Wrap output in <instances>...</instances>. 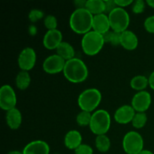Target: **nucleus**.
Returning <instances> with one entry per match:
<instances>
[{
	"mask_svg": "<svg viewBox=\"0 0 154 154\" xmlns=\"http://www.w3.org/2000/svg\"><path fill=\"white\" fill-rule=\"evenodd\" d=\"M93 17L86 8H77L69 19L71 29L78 34H87L93 29Z\"/></svg>",
	"mask_w": 154,
	"mask_h": 154,
	"instance_id": "1",
	"label": "nucleus"
},
{
	"mask_svg": "<svg viewBox=\"0 0 154 154\" xmlns=\"http://www.w3.org/2000/svg\"><path fill=\"white\" fill-rule=\"evenodd\" d=\"M63 75L69 81L75 84L81 83L88 77V69L85 63L78 58H73L66 62Z\"/></svg>",
	"mask_w": 154,
	"mask_h": 154,
	"instance_id": "2",
	"label": "nucleus"
},
{
	"mask_svg": "<svg viewBox=\"0 0 154 154\" xmlns=\"http://www.w3.org/2000/svg\"><path fill=\"white\" fill-rule=\"evenodd\" d=\"M105 45L102 35L95 31H90L84 35L81 40V47L84 54L95 56L99 54Z\"/></svg>",
	"mask_w": 154,
	"mask_h": 154,
	"instance_id": "3",
	"label": "nucleus"
},
{
	"mask_svg": "<svg viewBox=\"0 0 154 154\" xmlns=\"http://www.w3.org/2000/svg\"><path fill=\"white\" fill-rule=\"evenodd\" d=\"M90 129L96 135H105L111 126V116L109 113L103 109L96 111L92 114Z\"/></svg>",
	"mask_w": 154,
	"mask_h": 154,
	"instance_id": "4",
	"label": "nucleus"
},
{
	"mask_svg": "<svg viewBox=\"0 0 154 154\" xmlns=\"http://www.w3.org/2000/svg\"><path fill=\"white\" fill-rule=\"evenodd\" d=\"M102 101V94L96 88L87 89L78 96V103L82 111L91 113L99 105Z\"/></svg>",
	"mask_w": 154,
	"mask_h": 154,
	"instance_id": "5",
	"label": "nucleus"
},
{
	"mask_svg": "<svg viewBox=\"0 0 154 154\" xmlns=\"http://www.w3.org/2000/svg\"><path fill=\"white\" fill-rule=\"evenodd\" d=\"M111 29L113 31L122 33L127 30L130 18L128 12L123 8L117 7L111 13L108 14Z\"/></svg>",
	"mask_w": 154,
	"mask_h": 154,
	"instance_id": "6",
	"label": "nucleus"
},
{
	"mask_svg": "<svg viewBox=\"0 0 154 154\" xmlns=\"http://www.w3.org/2000/svg\"><path fill=\"white\" fill-rule=\"evenodd\" d=\"M123 147L127 154H138L144 150V140L138 132L131 131L125 135Z\"/></svg>",
	"mask_w": 154,
	"mask_h": 154,
	"instance_id": "7",
	"label": "nucleus"
},
{
	"mask_svg": "<svg viewBox=\"0 0 154 154\" xmlns=\"http://www.w3.org/2000/svg\"><path fill=\"white\" fill-rule=\"evenodd\" d=\"M17 96L14 89L10 85H3L0 89V107L2 110L8 111L15 108Z\"/></svg>",
	"mask_w": 154,
	"mask_h": 154,
	"instance_id": "8",
	"label": "nucleus"
},
{
	"mask_svg": "<svg viewBox=\"0 0 154 154\" xmlns=\"http://www.w3.org/2000/svg\"><path fill=\"white\" fill-rule=\"evenodd\" d=\"M66 62L58 54H54L45 59L43 63V69L50 75L58 74L63 72Z\"/></svg>",
	"mask_w": 154,
	"mask_h": 154,
	"instance_id": "9",
	"label": "nucleus"
},
{
	"mask_svg": "<svg viewBox=\"0 0 154 154\" xmlns=\"http://www.w3.org/2000/svg\"><path fill=\"white\" fill-rule=\"evenodd\" d=\"M18 66L22 71H28L33 69L36 63L35 51L31 48H26L18 57Z\"/></svg>",
	"mask_w": 154,
	"mask_h": 154,
	"instance_id": "10",
	"label": "nucleus"
},
{
	"mask_svg": "<svg viewBox=\"0 0 154 154\" xmlns=\"http://www.w3.org/2000/svg\"><path fill=\"white\" fill-rule=\"evenodd\" d=\"M151 105V96L147 91L138 92L132 99V106L135 111L144 113Z\"/></svg>",
	"mask_w": 154,
	"mask_h": 154,
	"instance_id": "11",
	"label": "nucleus"
},
{
	"mask_svg": "<svg viewBox=\"0 0 154 154\" xmlns=\"http://www.w3.org/2000/svg\"><path fill=\"white\" fill-rule=\"evenodd\" d=\"M62 42H63V35L61 32L57 29L48 30L44 36L43 45L48 50H57Z\"/></svg>",
	"mask_w": 154,
	"mask_h": 154,
	"instance_id": "12",
	"label": "nucleus"
},
{
	"mask_svg": "<svg viewBox=\"0 0 154 154\" xmlns=\"http://www.w3.org/2000/svg\"><path fill=\"white\" fill-rule=\"evenodd\" d=\"M135 111L131 105H123L116 111L114 119L120 124H127L132 121L135 115Z\"/></svg>",
	"mask_w": 154,
	"mask_h": 154,
	"instance_id": "13",
	"label": "nucleus"
},
{
	"mask_svg": "<svg viewBox=\"0 0 154 154\" xmlns=\"http://www.w3.org/2000/svg\"><path fill=\"white\" fill-rule=\"evenodd\" d=\"M23 154H49L50 147L43 141H34L29 143L23 150Z\"/></svg>",
	"mask_w": 154,
	"mask_h": 154,
	"instance_id": "14",
	"label": "nucleus"
},
{
	"mask_svg": "<svg viewBox=\"0 0 154 154\" xmlns=\"http://www.w3.org/2000/svg\"><path fill=\"white\" fill-rule=\"evenodd\" d=\"M111 25H110L108 17L105 14L96 15L93 17V31L103 35L104 33L110 31Z\"/></svg>",
	"mask_w": 154,
	"mask_h": 154,
	"instance_id": "15",
	"label": "nucleus"
},
{
	"mask_svg": "<svg viewBox=\"0 0 154 154\" xmlns=\"http://www.w3.org/2000/svg\"><path fill=\"white\" fill-rule=\"evenodd\" d=\"M120 45L127 51H133L138 45V37L130 30H126L121 33Z\"/></svg>",
	"mask_w": 154,
	"mask_h": 154,
	"instance_id": "16",
	"label": "nucleus"
},
{
	"mask_svg": "<svg viewBox=\"0 0 154 154\" xmlns=\"http://www.w3.org/2000/svg\"><path fill=\"white\" fill-rule=\"evenodd\" d=\"M82 143V135L78 131L71 130L65 136V146L69 150H76Z\"/></svg>",
	"mask_w": 154,
	"mask_h": 154,
	"instance_id": "17",
	"label": "nucleus"
},
{
	"mask_svg": "<svg viewBox=\"0 0 154 154\" xmlns=\"http://www.w3.org/2000/svg\"><path fill=\"white\" fill-rule=\"evenodd\" d=\"M6 122L11 129L16 130L20 126L22 123V114L17 108H13L7 111Z\"/></svg>",
	"mask_w": 154,
	"mask_h": 154,
	"instance_id": "18",
	"label": "nucleus"
},
{
	"mask_svg": "<svg viewBox=\"0 0 154 154\" xmlns=\"http://www.w3.org/2000/svg\"><path fill=\"white\" fill-rule=\"evenodd\" d=\"M57 53L60 57H61L66 61H68V60L75 58L74 57L75 54V49L72 47V45H71L68 42H62L59 45L58 48H57Z\"/></svg>",
	"mask_w": 154,
	"mask_h": 154,
	"instance_id": "19",
	"label": "nucleus"
},
{
	"mask_svg": "<svg viewBox=\"0 0 154 154\" xmlns=\"http://www.w3.org/2000/svg\"><path fill=\"white\" fill-rule=\"evenodd\" d=\"M85 8L94 16L104 14V12H105V1H102V0H88L86 3Z\"/></svg>",
	"mask_w": 154,
	"mask_h": 154,
	"instance_id": "20",
	"label": "nucleus"
},
{
	"mask_svg": "<svg viewBox=\"0 0 154 154\" xmlns=\"http://www.w3.org/2000/svg\"><path fill=\"white\" fill-rule=\"evenodd\" d=\"M16 86L18 89L20 90H25L29 87L31 83V77L29 73L26 71H20L17 75L16 79H15Z\"/></svg>",
	"mask_w": 154,
	"mask_h": 154,
	"instance_id": "21",
	"label": "nucleus"
},
{
	"mask_svg": "<svg viewBox=\"0 0 154 154\" xmlns=\"http://www.w3.org/2000/svg\"><path fill=\"white\" fill-rule=\"evenodd\" d=\"M147 85H149V80L144 75L135 76L130 81V87L138 92L143 91Z\"/></svg>",
	"mask_w": 154,
	"mask_h": 154,
	"instance_id": "22",
	"label": "nucleus"
},
{
	"mask_svg": "<svg viewBox=\"0 0 154 154\" xmlns=\"http://www.w3.org/2000/svg\"><path fill=\"white\" fill-rule=\"evenodd\" d=\"M95 144L97 150L101 153H106L111 147V141L106 135H97Z\"/></svg>",
	"mask_w": 154,
	"mask_h": 154,
	"instance_id": "23",
	"label": "nucleus"
},
{
	"mask_svg": "<svg viewBox=\"0 0 154 154\" xmlns=\"http://www.w3.org/2000/svg\"><path fill=\"white\" fill-rule=\"evenodd\" d=\"M147 121V114L145 113H139L137 112L132 120V126L135 129H141L146 125V123Z\"/></svg>",
	"mask_w": 154,
	"mask_h": 154,
	"instance_id": "24",
	"label": "nucleus"
},
{
	"mask_svg": "<svg viewBox=\"0 0 154 154\" xmlns=\"http://www.w3.org/2000/svg\"><path fill=\"white\" fill-rule=\"evenodd\" d=\"M92 114L88 111H81L78 114L76 117V122L79 126H90V121H91Z\"/></svg>",
	"mask_w": 154,
	"mask_h": 154,
	"instance_id": "25",
	"label": "nucleus"
},
{
	"mask_svg": "<svg viewBox=\"0 0 154 154\" xmlns=\"http://www.w3.org/2000/svg\"><path fill=\"white\" fill-rule=\"evenodd\" d=\"M44 23H45V27L48 30L57 29V20L56 17H54V15H48V16H47L45 18Z\"/></svg>",
	"mask_w": 154,
	"mask_h": 154,
	"instance_id": "26",
	"label": "nucleus"
},
{
	"mask_svg": "<svg viewBox=\"0 0 154 154\" xmlns=\"http://www.w3.org/2000/svg\"><path fill=\"white\" fill-rule=\"evenodd\" d=\"M43 17V11H42L41 10H38V9H33L29 14V20L32 23H35L37 21L40 20Z\"/></svg>",
	"mask_w": 154,
	"mask_h": 154,
	"instance_id": "27",
	"label": "nucleus"
},
{
	"mask_svg": "<svg viewBox=\"0 0 154 154\" xmlns=\"http://www.w3.org/2000/svg\"><path fill=\"white\" fill-rule=\"evenodd\" d=\"M145 8V3L143 0H136L132 3V11L135 14H141Z\"/></svg>",
	"mask_w": 154,
	"mask_h": 154,
	"instance_id": "28",
	"label": "nucleus"
},
{
	"mask_svg": "<svg viewBox=\"0 0 154 154\" xmlns=\"http://www.w3.org/2000/svg\"><path fill=\"white\" fill-rule=\"evenodd\" d=\"M75 154H93V150L88 144H82L75 150Z\"/></svg>",
	"mask_w": 154,
	"mask_h": 154,
	"instance_id": "29",
	"label": "nucleus"
},
{
	"mask_svg": "<svg viewBox=\"0 0 154 154\" xmlns=\"http://www.w3.org/2000/svg\"><path fill=\"white\" fill-rule=\"evenodd\" d=\"M120 38H121V33L115 31H111L110 35L109 43L114 46H117L120 45Z\"/></svg>",
	"mask_w": 154,
	"mask_h": 154,
	"instance_id": "30",
	"label": "nucleus"
},
{
	"mask_svg": "<svg viewBox=\"0 0 154 154\" xmlns=\"http://www.w3.org/2000/svg\"><path fill=\"white\" fill-rule=\"evenodd\" d=\"M144 26L147 32L150 33H154V15L148 17L145 20Z\"/></svg>",
	"mask_w": 154,
	"mask_h": 154,
	"instance_id": "31",
	"label": "nucleus"
},
{
	"mask_svg": "<svg viewBox=\"0 0 154 154\" xmlns=\"http://www.w3.org/2000/svg\"><path fill=\"white\" fill-rule=\"evenodd\" d=\"M105 11L111 13L113 10L117 7V5L115 3V0H107L105 1Z\"/></svg>",
	"mask_w": 154,
	"mask_h": 154,
	"instance_id": "32",
	"label": "nucleus"
},
{
	"mask_svg": "<svg viewBox=\"0 0 154 154\" xmlns=\"http://www.w3.org/2000/svg\"><path fill=\"white\" fill-rule=\"evenodd\" d=\"M115 3L117 7L124 8L132 4L133 1L132 0H130V1H129V0H115Z\"/></svg>",
	"mask_w": 154,
	"mask_h": 154,
	"instance_id": "33",
	"label": "nucleus"
},
{
	"mask_svg": "<svg viewBox=\"0 0 154 154\" xmlns=\"http://www.w3.org/2000/svg\"><path fill=\"white\" fill-rule=\"evenodd\" d=\"M86 3H87V1H83V0H77L75 2L77 8H85Z\"/></svg>",
	"mask_w": 154,
	"mask_h": 154,
	"instance_id": "34",
	"label": "nucleus"
},
{
	"mask_svg": "<svg viewBox=\"0 0 154 154\" xmlns=\"http://www.w3.org/2000/svg\"><path fill=\"white\" fill-rule=\"evenodd\" d=\"M148 80H149V85H150V88H151L153 90H154V71L151 74H150Z\"/></svg>",
	"mask_w": 154,
	"mask_h": 154,
	"instance_id": "35",
	"label": "nucleus"
},
{
	"mask_svg": "<svg viewBox=\"0 0 154 154\" xmlns=\"http://www.w3.org/2000/svg\"><path fill=\"white\" fill-rule=\"evenodd\" d=\"M146 3H147L150 7L154 8V0H147V1L146 2Z\"/></svg>",
	"mask_w": 154,
	"mask_h": 154,
	"instance_id": "36",
	"label": "nucleus"
},
{
	"mask_svg": "<svg viewBox=\"0 0 154 154\" xmlns=\"http://www.w3.org/2000/svg\"><path fill=\"white\" fill-rule=\"evenodd\" d=\"M138 154H154L153 152H151L150 150H143L142 151L140 152Z\"/></svg>",
	"mask_w": 154,
	"mask_h": 154,
	"instance_id": "37",
	"label": "nucleus"
},
{
	"mask_svg": "<svg viewBox=\"0 0 154 154\" xmlns=\"http://www.w3.org/2000/svg\"><path fill=\"white\" fill-rule=\"evenodd\" d=\"M7 154H23V152L17 151V150H11V151L8 152Z\"/></svg>",
	"mask_w": 154,
	"mask_h": 154,
	"instance_id": "38",
	"label": "nucleus"
}]
</instances>
